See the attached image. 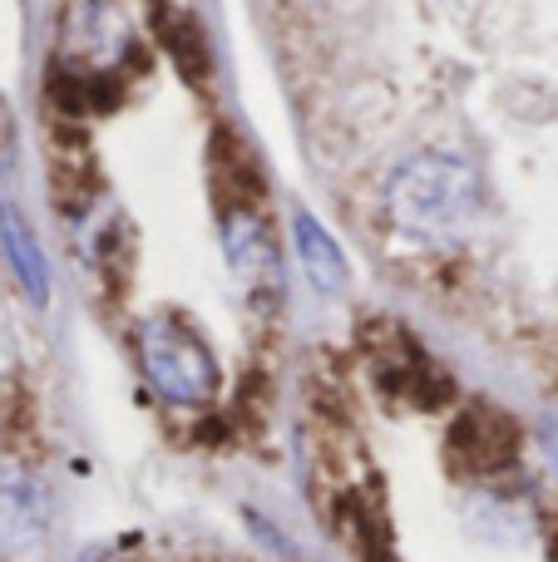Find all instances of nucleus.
Listing matches in <instances>:
<instances>
[{"label":"nucleus","mask_w":558,"mask_h":562,"mask_svg":"<svg viewBox=\"0 0 558 562\" xmlns=\"http://www.w3.org/2000/svg\"><path fill=\"white\" fill-rule=\"evenodd\" d=\"M395 227L421 243H445L480 213V178L455 154H415L386 183Z\"/></svg>","instance_id":"1"},{"label":"nucleus","mask_w":558,"mask_h":562,"mask_svg":"<svg viewBox=\"0 0 558 562\" xmlns=\"http://www.w3.org/2000/svg\"><path fill=\"white\" fill-rule=\"evenodd\" d=\"M134 360L144 370L148 390L168 405H213L217 395V356L183 316L158 311V316L138 321L134 330Z\"/></svg>","instance_id":"2"},{"label":"nucleus","mask_w":558,"mask_h":562,"mask_svg":"<svg viewBox=\"0 0 558 562\" xmlns=\"http://www.w3.org/2000/svg\"><path fill=\"white\" fill-rule=\"evenodd\" d=\"M356 346H361L371 380L391 400H405V405H415V409H435L450 395V380L440 375V366L425 356L421 340H415L401 321H366Z\"/></svg>","instance_id":"3"},{"label":"nucleus","mask_w":558,"mask_h":562,"mask_svg":"<svg viewBox=\"0 0 558 562\" xmlns=\"http://www.w3.org/2000/svg\"><path fill=\"white\" fill-rule=\"evenodd\" d=\"M524 449V429L510 409H500L494 400H470L460 415L450 419L445 435V469L455 479L470 484H494L500 474H510L520 464Z\"/></svg>","instance_id":"4"},{"label":"nucleus","mask_w":558,"mask_h":562,"mask_svg":"<svg viewBox=\"0 0 558 562\" xmlns=\"http://www.w3.org/2000/svg\"><path fill=\"white\" fill-rule=\"evenodd\" d=\"M217 233H223V257L233 281L253 301L277 296L282 286V252H277V227L267 213V198L257 203H223L217 207Z\"/></svg>","instance_id":"5"},{"label":"nucleus","mask_w":558,"mask_h":562,"mask_svg":"<svg viewBox=\"0 0 558 562\" xmlns=\"http://www.w3.org/2000/svg\"><path fill=\"white\" fill-rule=\"evenodd\" d=\"M154 35L164 45V55L174 59V69L188 79L193 89L213 85V45H208V30L193 10L174 5V0H158L154 5Z\"/></svg>","instance_id":"6"},{"label":"nucleus","mask_w":558,"mask_h":562,"mask_svg":"<svg viewBox=\"0 0 558 562\" xmlns=\"http://www.w3.org/2000/svg\"><path fill=\"white\" fill-rule=\"evenodd\" d=\"M292 243H297L302 277L312 281L316 296H342L346 291V257H342V247H336V237L326 233L316 217L297 213L292 217Z\"/></svg>","instance_id":"7"},{"label":"nucleus","mask_w":558,"mask_h":562,"mask_svg":"<svg viewBox=\"0 0 558 562\" xmlns=\"http://www.w3.org/2000/svg\"><path fill=\"white\" fill-rule=\"evenodd\" d=\"M0 243H5V257H10V267L20 272V281H25V291H30L35 301H45V296H49L45 252L35 247V233H30L25 217H20L10 203H0Z\"/></svg>","instance_id":"8"},{"label":"nucleus","mask_w":558,"mask_h":562,"mask_svg":"<svg viewBox=\"0 0 558 562\" xmlns=\"http://www.w3.org/2000/svg\"><path fill=\"white\" fill-rule=\"evenodd\" d=\"M40 533V498L30 484L0 474V553H15Z\"/></svg>","instance_id":"9"},{"label":"nucleus","mask_w":558,"mask_h":562,"mask_svg":"<svg viewBox=\"0 0 558 562\" xmlns=\"http://www.w3.org/2000/svg\"><path fill=\"white\" fill-rule=\"evenodd\" d=\"M20 158V124H15V109H10V99L0 94V173H10Z\"/></svg>","instance_id":"10"},{"label":"nucleus","mask_w":558,"mask_h":562,"mask_svg":"<svg viewBox=\"0 0 558 562\" xmlns=\"http://www.w3.org/2000/svg\"><path fill=\"white\" fill-rule=\"evenodd\" d=\"M549 459H554V469H558V429H549Z\"/></svg>","instance_id":"11"}]
</instances>
